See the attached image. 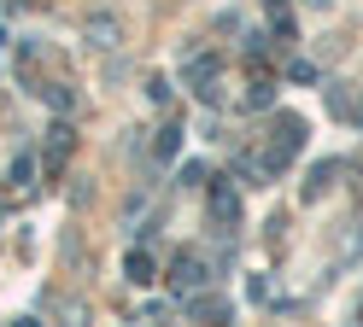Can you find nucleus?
<instances>
[{"mask_svg":"<svg viewBox=\"0 0 363 327\" xmlns=\"http://www.w3.org/2000/svg\"><path fill=\"white\" fill-rule=\"evenodd\" d=\"M299 147H305V123H299V117H276V140H269V152H264L258 170H264V176H281Z\"/></svg>","mask_w":363,"mask_h":327,"instance_id":"1","label":"nucleus"},{"mask_svg":"<svg viewBox=\"0 0 363 327\" xmlns=\"http://www.w3.org/2000/svg\"><path fill=\"white\" fill-rule=\"evenodd\" d=\"M206 205H211V222H217L223 234H235V228H240V199H235V187H229V181H217V176H211Z\"/></svg>","mask_w":363,"mask_h":327,"instance_id":"2","label":"nucleus"},{"mask_svg":"<svg viewBox=\"0 0 363 327\" xmlns=\"http://www.w3.org/2000/svg\"><path fill=\"white\" fill-rule=\"evenodd\" d=\"M206 280H211V269H206V257H199V251H182L176 263H170V287L176 292H199Z\"/></svg>","mask_w":363,"mask_h":327,"instance_id":"3","label":"nucleus"},{"mask_svg":"<svg viewBox=\"0 0 363 327\" xmlns=\"http://www.w3.org/2000/svg\"><path fill=\"white\" fill-rule=\"evenodd\" d=\"M71 147H77L71 123H53V129H48V152H41V158H48V176H59V170H65V158H71Z\"/></svg>","mask_w":363,"mask_h":327,"instance_id":"4","label":"nucleus"},{"mask_svg":"<svg viewBox=\"0 0 363 327\" xmlns=\"http://www.w3.org/2000/svg\"><path fill=\"white\" fill-rule=\"evenodd\" d=\"M188 82H194V93H199V100H211V82H217V59L211 53H199V59H188Z\"/></svg>","mask_w":363,"mask_h":327,"instance_id":"5","label":"nucleus"},{"mask_svg":"<svg viewBox=\"0 0 363 327\" xmlns=\"http://www.w3.org/2000/svg\"><path fill=\"white\" fill-rule=\"evenodd\" d=\"M123 275L135 280V287H147V280L158 275V263H152V251H141V246H135V251L123 257Z\"/></svg>","mask_w":363,"mask_h":327,"instance_id":"6","label":"nucleus"},{"mask_svg":"<svg viewBox=\"0 0 363 327\" xmlns=\"http://www.w3.org/2000/svg\"><path fill=\"white\" fill-rule=\"evenodd\" d=\"M35 93H41V100H48L53 111H65V117H71V111H77V93H71V88H65V82H41Z\"/></svg>","mask_w":363,"mask_h":327,"instance_id":"7","label":"nucleus"},{"mask_svg":"<svg viewBox=\"0 0 363 327\" xmlns=\"http://www.w3.org/2000/svg\"><path fill=\"white\" fill-rule=\"evenodd\" d=\"M188 316H206V321H223V316H229V304H223V298H188Z\"/></svg>","mask_w":363,"mask_h":327,"instance_id":"8","label":"nucleus"},{"mask_svg":"<svg viewBox=\"0 0 363 327\" xmlns=\"http://www.w3.org/2000/svg\"><path fill=\"white\" fill-rule=\"evenodd\" d=\"M152 152H158V158H176V152H182V129L164 123V129H158V140H152Z\"/></svg>","mask_w":363,"mask_h":327,"instance_id":"9","label":"nucleus"},{"mask_svg":"<svg viewBox=\"0 0 363 327\" xmlns=\"http://www.w3.org/2000/svg\"><path fill=\"white\" fill-rule=\"evenodd\" d=\"M287 76H293V82H316V64H305V59H293V64H287Z\"/></svg>","mask_w":363,"mask_h":327,"instance_id":"10","label":"nucleus"},{"mask_svg":"<svg viewBox=\"0 0 363 327\" xmlns=\"http://www.w3.org/2000/svg\"><path fill=\"white\" fill-rule=\"evenodd\" d=\"M30 176H35V158L24 152V158H18V164H12V181H30Z\"/></svg>","mask_w":363,"mask_h":327,"instance_id":"11","label":"nucleus"},{"mask_svg":"<svg viewBox=\"0 0 363 327\" xmlns=\"http://www.w3.org/2000/svg\"><path fill=\"white\" fill-rule=\"evenodd\" d=\"M264 12H269V18H281V12H287V0H264Z\"/></svg>","mask_w":363,"mask_h":327,"instance_id":"12","label":"nucleus"}]
</instances>
